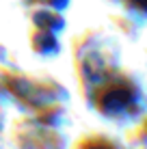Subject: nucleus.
<instances>
[{"instance_id":"obj_1","label":"nucleus","mask_w":147,"mask_h":149,"mask_svg":"<svg viewBox=\"0 0 147 149\" xmlns=\"http://www.w3.org/2000/svg\"><path fill=\"white\" fill-rule=\"evenodd\" d=\"M125 2H128L132 9H136L139 13L147 15V0H125Z\"/></svg>"}]
</instances>
